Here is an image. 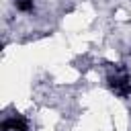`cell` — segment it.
<instances>
[{
	"label": "cell",
	"mask_w": 131,
	"mask_h": 131,
	"mask_svg": "<svg viewBox=\"0 0 131 131\" xmlns=\"http://www.w3.org/2000/svg\"><path fill=\"white\" fill-rule=\"evenodd\" d=\"M106 84H108L111 92H115L121 98H127L131 94V76H129V72L121 63L111 68V72L106 76Z\"/></svg>",
	"instance_id": "6da1fadb"
},
{
	"label": "cell",
	"mask_w": 131,
	"mask_h": 131,
	"mask_svg": "<svg viewBox=\"0 0 131 131\" xmlns=\"http://www.w3.org/2000/svg\"><path fill=\"white\" fill-rule=\"evenodd\" d=\"M0 131H29V125L25 119L16 117V119H6L0 125Z\"/></svg>",
	"instance_id": "7a4b0ae2"
},
{
	"label": "cell",
	"mask_w": 131,
	"mask_h": 131,
	"mask_svg": "<svg viewBox=\"0 0 131 131\" xmlns=\"http://www.w3.org/2000/svg\"><path fill=\"white\" fill-rule=\"evenodd\" d=\"M16 8L23 10V12H27V10L33 8V0H18V2H16Z\"/></svg>",
	"instance_id": "3957f363"
}]
</instances>
